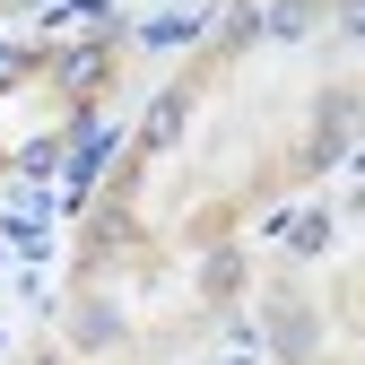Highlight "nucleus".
I'll return each mask as SVG.
<instances>
[{
    "label": "nucleus",
    "mask_w": 365,
    "mask_h": 365,
    "mask_svg": "<svg viewBox=\"0 0 365 365\" xmlns=\"http://www.w3.org/2000/svg\"><path fill=\"white\" fill-rule=\"evenodd\" d=\"M26 78V53H0V87H18Z\"/></svg>",
    "instance_id": "4"
},
{
    "label": "nucleus",
    "mask_w": 365,
    "mask_h": 365,
    "mask_svg": "<svg viewBox=\"0 0 365 365\" xmlns=\"http://www.w3.org/2000/svg\"><path fill=\"white\" fill-rule=\"evenodd\" d=\"M174 130H182V87H165V96H157V113H148V148H165Z\"/></svg>",
    "instance_id": "1"
},
{
    "label": "nucleus",
    "mask_w": 365,
    "mask_h": 365,
    "mask_svg": "<svg viewBox=\"0 0 365 365\" xmlns=\"http://www.w3.org/2000/svg\"><path fill=\"white\" fill-rule=\"evenodd\" d=\"M182 35H200L192 18H148V43H182Z\"/></svg>",
    "instance_id": "3"
},
{
    "label": "nucleus",
    "mask_w": 365,
    "mask_h": 365,
    "mask_svg": "<svg viewBox=\"0 0 365 365\" xmlns=\"http://www.w3.org/2000/svg\"><path fill=\"white\" fill-rule=\"evenodd\" d=\"M331 244V217H296V252H322Z\"/></svg>",
    "instance_id": "2"
}]
</instances>
